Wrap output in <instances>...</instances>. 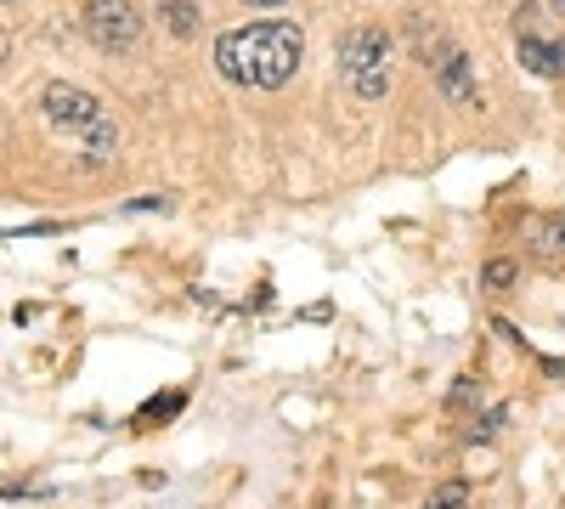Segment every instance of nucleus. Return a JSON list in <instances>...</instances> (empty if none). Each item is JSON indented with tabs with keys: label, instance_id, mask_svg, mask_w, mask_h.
Returning a JSON list of instances; mask_svg holds the SVG:
<instances>
[{
	"label": "nucleus",
	"instance_id": "nucleus-6",
	"mask_svg": "<svg viewBox=\"0 0 565 509\" xmlns=\"http://www.w3.org/2000/svg\"><path fill=\"white\" fill-rule=\"evenodd\" d=\"M521 63L532 68V74H543V79H554V74H565V45H543V40H532V34H521Z\"/></svg>",
	"mask_w": 565,
	"mask_h": 509
},
{
	"label": "nucleus",
	"instance_id": "nucleus-8",
	"mask_svg": "<svg viewBox=\"0 0 565 509\" xmlns=\"http://www.w3.org/2000/svg\"><path fill=\"white\" fill-rule=\"evenodd\" d=\"M537 238H543L537 255H543L548 266H559V261H565V226H559V221H543V226H537Z\"/></svg>",
	"mask_w": 565,
	"mask_h": 509
},
{
	"label": "nucleus",
	"instance_id": "nucleus-9",
	"mask_svg": "<svg viewBox=\"0 0 565 509\" xmlns=\"http://www.w3.org/2000/svg\"><path fill=\"white\" fill-rule=\"evenodd\" d=\"M424 509H469V492L463 487H441V492H430V503Z\"/></svg>",
	"mask_w": 565,
	"mask_h": 509
},
{
	"label": "nucleus",
	"instance_id": "nucleus-10",
	"mask_svg": "<svg viewBox=\"0 0 565 509\" xmlns=\"http://www.w3.org/2000/svg\"><path fill=\"white\" fill-rule=\"evenodd\" d=\"M509 284H514V266L509 261H492L487 266V289H509Z\"/></svg>",
	"mask_w": 565,
	"mask_h": 509
},
{
	"label": "nucleus",
	"instance_id": "nucleus-2",
	"mask_svg": "<svg viewBox=\"0 0 565 509\" xmlns=\"http://www.w3.org/2000/svg\"><path fill=\"white\" fill-rule=\"evenodd\" d=\"M40 114H45V125H52L57 142L79 148L90 165H108V159H114V148H119V130H114L108 108H103L97 97H90V91L63 85V79H57V85H45Z\"/></svg>",
	"mask_w": 565,
	"mask_h": 509
},
{
	"label": "nucleus",
	"instance_id": "nucleus-4",
	"mask_svg": "<svg viewBox=\"0 0 565 509\" xmlns=\"http://www.w3.org/2000/svg\"><path fill=\"white\" fill-rule=\"evenodd\" d=\"M85 34L97 52H130V45L141 40V18L130 0H90L85 7Z\"/></svg>",
	"mask_w": 565,
	"mask_h": 509
},
{
	"label": "nucleus",
	"instance_id": "nucleus-7",
	"mask_svg": "<svg viewBox=\"0 0 565 509\" xmlns=\"http://www.w3.org/2000/svg\"><path fill=\"white\" fill-rule=\"evenodd\" d=\"M159 18H164V29L170 34H193L199 29V0H159Z\"/></svg>",
	"mask_w": 565,
	"mask_h": 509
},
{
	"label": "nucleus",
	"instance_id": "nucleus-1",
	"mask_svg": "<svg viewBox=\"0 0 565 509\" xmlns=\"http://www.w3.org/2000/svg\"><path fill=\"white\" fill-rule=\"evenodd\" d=\"M300 57H306V34L295 23H249V29H226L215 40V68L232 85H255V91L289 85Z\"/></svg>",
	"mask_w": 565,
	"mask_h": 509
},
{
	"label": "nucleus",
	"instance_id": "nucleus-12",
	"mask_svg": "<svg viewBox=\"0 0 565 509\" xmlns=\"http://www.w3.org/2000/svg\"><path fill=\"white\" fill-rule=\"evenodd\" d=\"M244 7H282V0H244Z\"/></svg>",
	"mask_w": 565,
	"mask_h": 509
},
{
	"label": "nucleus",
	"instance_id": "nucleus-5",
	"mask_svg": "<svg viewBox=\"0 0 565 509\" xmlns=\"http://www.w3.org/2000/svg\"><path fill=\"white\" fill-rule=\"evenodd\" d=\"M430 74H436V85H441L447 103H476V74H469V57L458 52V45L441 40V52L430 57Z\"/></svg>",
	"mask_w": 565,
	"mask_h": 509
},
{
	"label": "nucleus",
	"instance_id": "nucleus-11",
	"mask_svg": "<svg viewBox=\"0 0 565 509\" xmlns=\"http://www.w3.org/2000/svg\"><path fill=\"white\" fill-rule=\"evenodd\" d=\"M469 396H476V385H469V380H458V385H452V396H447V402H452V407H469Z\"/></svg>",
	"mask_w": 565,
	"mask_h": 509
},
{
	"label": "nucleus",
	"instance_id": "nucleus-3",
	"mask_svg": "<svg viewBox=\"0 0 565 509\" xmlns=\"http://www.w3.org/2000/svg\"><path fill=\"white\" fill-rule=\"evenodd\" d=\"M385 57H391L385 29H351V34L340 40V68H345V79L356 85V97H362V103H380L385 91H391V68H385Z\"/></svg>",
	"mask_w": 565,
	"mask_h": 509
}]
</instances>
